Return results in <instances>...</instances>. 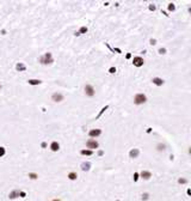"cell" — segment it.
I'll return each mask as SVG.
<instances>
[{"label":"cell","mask_w":191,"mask_h":201,"mask_svg":"<svg viewBox=\"0 0 191 201\" xmlns=\"http://www.w3.org/2000/svg\"><path fill=\"white\" fill-rule=\"evenodd\" d=\"M146 102V96H144L143 94H138L135 96L134 98V103L135 104H142V103Z\"/></svg>","instance_id":"cell-1"},{"label":"cell","mask_w":191,"mask_h":201,"mask_svg":"<svg viewBox=\"0 0 191 201\" xmlns=\"http://www.w3.org/2000/svg\"><path fill=\"white\" fill-rule=\"evenodd\" d=\"M41 62H42V64H51V62H53V57H51V54H50V53L44 54V55L41 57Z\"/></svg>","instance_id":"cell-2"},{"label":"cell","mask_w":191,"mask_h":201,"mask_svg":"<svg viewBox=\"0 0 191 201\" xmlns=\"http://www.w3.org/2000/svg\"><path fill=\"white\" fill-rule=\"evenodd\" d=\"M85 94L87 95V96H90V97H92L95 95V90H93V88H92L91 85H86L85 86Z\"/></svg>","instance_id":"cell-3"},{"label":"cell","mask_w":191,"mask_h":201,"mask_svg":"<svg viewBox=\"0 0 191 201\" xmlns=\"http://www.w3.org/2000/svg\"><path fill=\"white\" fill-rule=\"evenodd\" d=\"M133 62H134V65L135 66H137V67H140V66H142L143 65V59H142V57H134V61H133Z\"/></svg>","instance_id":"cell-4"},{"label":"cell","mask_w":191,"mask_h":201,"mask_svg":"<svg viewBox=\"0 0 191 201\" xmlns=\"http://www.w3.org/2000/svg\"><path fill=\"white\" fill-rule=\"evenodd\" d=\"M86 145H87L89 148H97L98 147V142L96 140H89Z\"/></svg>","instance_id":"cell-5"},{"label":"cell","mask_w":191,"mask_h":201,"mask_svg":"<svg viewBox=\"0 0 191 201\" xmlns=\"http://www.w3.org/2000/svg\"><path fill=\"white\" fill-rule=\"evenodd\" d=\"M53 100H54L55 102H61V101L63 100V96H62L61 94H54V95H53Z\"/></svg>","instance_id":"cell-6"},{"label":"cell","mask_w":191,"mask_h":201,"mask_svg":"<svg viewBox=\"0 0 191 201\" xmlns=\"http://www.w3.org/2000/svg\"><path fill=\"white\" fill-rule=\"evenodd\" d=\"M100 133H102L100 129H92V130L90 132V136H98Z\"/></svg>","instance_id":"cell-7"},{"label":"cell","mask_w":191,"mask_h":201,"mask_svg":"<svg viewBox=\"0 0 191 201\" xmlns=\"http://www.w3.org/2000/svg\"><path fill=\"white\" fill-rule=\"evenodd\" d=\"M153 83H154L155 85L160 86V85H163V84H164V80H163V79H160V78H153Z\"/></svg>","instance_id":"cell-8"},{"label":"cell","mask_w":191,"mask_h":201,"mask_svg":"<svg viewBox=\"0 0 191 201\" xmlns=\"http://www.w3.org/2000/svg\"><path fill=\"white\" fill-rule=\"evenodd\" d=\"M50 148H51V150H53V151H57V150H59V144H57L56 141H54L53 144H51Z\"/></svg>","instance_id":"cell-9"},{"label":"cell","mask_w":191,"mask_h":201,"mask_svg":"<svg viewBox=\"0 0 191 201\" xmlns=\"http://www.w3.org/2000/svg\"><path fill=\"white\" fill-rule=\"evenodd\" d=\"M141 176L144 177V179H149V177H150V172H148V171H142V172H141Z\"/></svg>","instance_id":"cell-10"},{"label":"cell","mask_w":191,"mask_h":201,"mask_svg":"<svg viewBox=\"0 0 191 201\" xmlns=\"http://www.w3.org/2000/svg\"><path fill=\"white\" fill-rule=\"evenodd\" d=\"M29 84H31V85H37V84H41V80L31 79V80H29Z\"/></svg>","instance_id":"cell-11"},{"label":"cell","mask_w":191,"mask_h":201,"mask_svg":"<svg viewBox=\"0 0 191 201\" xmlns=\"http://www.w3.org/2000/svg\"><path fill=\"white\" fill-rule=\"evenodd\" d=\"M137 154H138V150H133V151H130V157H131V158L137 157Z\"/></svg>","instance_id":"cell-12"},{"label":"cell","mask_w":191,"mask_h":201,"mask_svg":"<svg viewBox=\"0 0 191 201\" xmlns=\"http://www.w3.org/2000/svg\"><path fill=\"white\" fill-rule=\"evenodd\" d=\"M81 154H86V156H91V154H92V151H90V150H83V151H81Z\"/></svg>","instance_id":"cell-13"},{"label":"cell","mask_w":191,"mask_h":201,"mask_svg":"<svg viewBox=\"0 0 191 201\" xmlns=\"http://www.w3.org/2000/svg\"><path fill=\"white\" fill-rule=\"evenodd\" d=\"M68 177L71 180H75V179H77V174H75V172H71V174L68 175Z\"/></svg>","instance_id":"cell-14"},{"label":"cell","mask_w":191,"mask_h":201,"mask_svg":"<svg viewBox=\"0 0 191 201\" xmlns=\"http://www.w3.org/2000/svg\"><path fill=\"white\" fill-rule=\"evenodd\" d=\"M4 154H5V148L4 147H0V157L4 156Z\"/></svg>","instance_id":"cell-15"},{"label":"cell","mask_w":191,"mask_h":201,"mask_svg":"<svg viewBox=\"0 0 191 201\" xmlns=\"http://www.w3.org/2000/svg\"><path fill=\"white\" fill-rule=\"evenodd\" d=\"M17 70H25V67L24 66H23V65H17Z\"/></svg>","instance_id":"cell-16"},{"label":"cell","mask_w":191,"mask_h":201,"mask_svg":"<svg viewBox=\"0 0 191 201\" xmlns=\"http://www.w3.org/2000/svg\"><path fill=\"white\" fill-rule=\"evenodd\" d=\"M169 10H170V11H173V10H175V5H173V4H171L170 6H169Z\"/></svg>","instance_id":"cell-17"},{"label":"cell","mask_w":191,"mask_h":201,"mask_svg":"<svg viewBox=\"0 0 191 201\" xmlns=\"http://www.w3.org/2000/svg\"><path fill=\"white\" fill-rule=\"evenodd\" d=\"M86 31H87V29H86L85 26H83L81 29H80V32H86Z\"/></svg>","instance_id":"cell-18"},{"label":"cell","mask_w":191,"mask_h":201,"mask_svg":"<svg viewBox=\"0 0 191 201\" xmlns=\"http://www.w3.org/2000/svg\"><path fill=\"white\" fill-rule=\"evenodd\" d=\"M165 51H166V49H164V48L159 49V53H160V54H165Z\"/></svg>","instance_id":"cell-19"},{"label":"cell","mask_w":191,"mask_h":201,"mask_svg":"<svg viewBox=\"0 0 191 201\" xmlns=\"http://www.w3.org/2000/svg\"><path fill=\"white\" fill-rule=\"evenodd\" d=\"M83 166H84V168H83L84 170H87V169H89V166H90V164H84Z\"/></svg>","instance_id":"cell-20"},{"label":"cell","mask_w":191,"mask_h":201,"mask_svg":"<svg viewBox=\"0 0 191 201\" xmlns=\"http://www.w3.org/2000/svg\"><path fill=\"white\" fill-rule=\"evenodd\" d=\"M115 71H116V70H115V68H110V72H111V73H114Z\"/></svg>","instance_id":"cell-21"},{"label":"cell","mask_w":191,"mask_h":201,"mask_svg":"<svg viewBox=\"0 0 191 201\" xmlns=\"http://www.w3.org/2000/svg\"><path fill=\"white\" fill-rule=\"evenodd\" d=\"M150 43H152V44H155V40H150Z\"/></svg>","instance_id":"cell-22"},{"label":"cell","mask_w":191,"mask_h":201,"mask_svg":"<svg viewBox=\"0 0 191 201\" xmlns=\"http://www.w3.org/2000/svg\"><path fill=\"white\" fill-rule=\"evenodd\" d=\"M54 201H60V200H54Z\"/></svg>","instance_id":"cell-23"}]
</instances>
